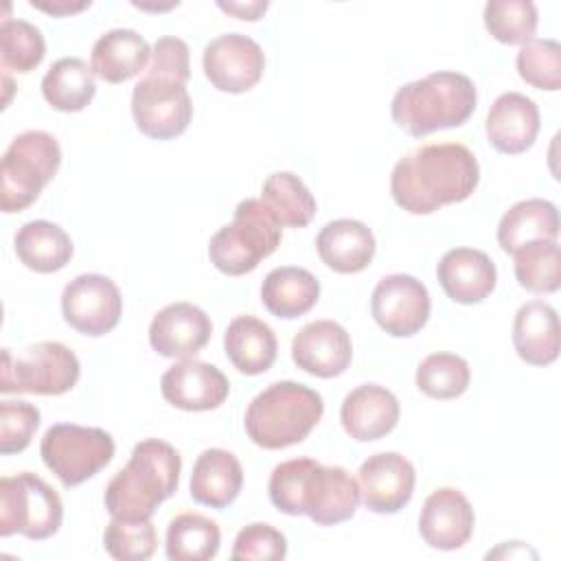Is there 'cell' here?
I'll list each match as a JSON object with an SVG mask.
<instances>
[{"mask_svg":"<svg viewBox=\"0 0 561 561\" xmlns=\"http://www.w3.org/2000/svg\"><path fill=\"white\" fill-rule=\"evenodd\" d=\"M480 167L473 151L460 142H432L403 156L390 175L394 204L412 215H430L445 204L473 195Z\"/></svg>","mask_w":561,"mask_h":561,"instance_id":"6da1fadb","label":"cell"},{"mask_svg":"<svg viewBox=\"0 0 561 561\" xmlns=\"http://www.w3.org/2000/svg\"><path fill=\"white\" fill-rule=\"evenodd\" d=\"M267 493L285 515H307L318 526L351 519L359 504V484L344 467H324L313 458H291L274 467Z\"/></svg>","mask_w":561,"mask_h":561,"instance_id":"7a4b0ae2","label":"cell"},{"mask_svg":"<svg viewBox=\"0 0 561 561\" xmlns=\"http://www.w3.org/2000/svg\"><path fill=\"white\" fill-rule=\"evenodd\" d=\"M182 458L173 445L145 438L134 445L129 462L105 486V508L116 519H151L156 508L178 491Z\"/></svg>","mask_w":561,"mask_h":561,"instance_id":"3957f363","label":"cell"},{"mask_svg":"<svg viewBox=\"0 0 561 561\" xmlns=\"http://www.w3.org/2000/svg\"><path fill=\"white\" fill-rule=\"evenodd\" d=\"M478 92L462 72L438 70L401 85L390 103L392 121L414 138L451 129L473 114Z\"/></svg>","mask_w":561,"mask_h":561,"instance_id":"277c9868","label":"cell"},{"mask_svg":"<svg viewBox=\"0 0 561 561\" xmlns=\"http://www.w3.org/2000/svg\"><path fill=\"white\" fill-rule=\"evenodd\" d=\"M324 412L320 392L298 381H274L245 410V432L263 449H285L309 436Z\"/></svg>","mask_w":561,"mask_h":561,"instance_id":"5b68a950","label":"cell"},{"mask_svg":"<svg viewBox=\"0 0 561 561\" xmlns=\"http://www.w3.org/2000/svg\"><path fill=\"white\" fill-rule=\"evenodd\" d=\"M59 164L61 149L53 134L39 129L18 134L7 147L0 167L2 213H20L28 208L57 175Z\"/></svg>","mask_w":561,"mask_h":561,"instance_id":"8992f818","label":"cell"},{"mask_svg":"<svg viewBox=\"0 0 561 561\" xmlns=\"http://www.w3.org/2000/svg\"><path fill=\"white\" fill-rule=\"evenodd\" d=\"M280 243V226L261 199H243L230 224L221 226L208 243L210 263L228 274L241 276L267 259Z\"/></svg>","mask_w":561,"mask_h":561,"instance_id":"52a82bcc","label":"cell"},{"mask_svg":"<svg viewBox=\"0 0 561 561\" xmlns=\"http://www.w3.org/2000/svg\"><path fill=\"white\" fill-rule=\"evenodd\" d=\"M64 519L59 493L31 471L0 480V535H24L42 541L53 537Z\"/></svg>","mask_w":561,"mask_h":561,"instance_id":"ba28073f","label":"cell"},{"mask_svg":"<svg viewBox=\"0 0 561 561\" xmlns=\"http://www.w3.org/2000/svg\"><path fill=\"white\" fill-rule=\"evenodd\" d=\"M81 366L77 355L59 342H37L26 346L18 357L2 348L0 392L64 394L79 381Z\"/></svg>","mask_w":561,"mask_h":561,"instance_id":"9c48e42d","label":"cell"},{"mask_svg":"<svg viewBox=\"0 0 561 561\" xmlns=\"http://www.w3.org/2000/svg\"><path fill=\"white\" fill-rule=\"evenodd\" d=\"M39 456L59 482L70 489L110 465L114 458V438L101 427L55 423L42 436Z\"/></svg>","mask_w":561,"mask_h":561,"instance_id":"30bf717a","label":"cell"},{"mask_svg":"<svg viewBox=\"0 0 561 561\" xmlns=\"http://www.w3.org/2000/svg\"><path fill=\"white\" fill-rule=\"evenodd\" d=\"M131 114L145 136L171 140L186 131L193 118V103L184 83L145 75L134 85Z\"/></svg>","mask_w":561,"mask_h":561,"instance_id":"8fae6325","label":"cell"},{"mask_svg":"<svg viewBox=\"0 0 561 561\" xmlns=\"http://www.w3.org/2000/svg\"><path fill=\"white\" fill-rule=\"evenodd\" d=\"M61 313L75 331L99 337L118 324L123 298L110 276L79 274L64 287Z\"/></svg>","mask_w":561,"mask_h":561,"instance_id":"7c38bea8","label":"cell"},{"mask_svg":"<svg viewBox=\"0 0 561 561\" xmlns=\"http://www.w3.org/2000/svg\"><path fill=\"white\" fill-rule=\"evenodd\" d=\"M432 300L427 287L410 274L383 276L370 296V313L375 322L392 337H410L419 333L430 318Z\"/></svg>","mask_w":561,"mask_h":561,"instance_id":"4fadbf2b","label":"cell"},{"mask_svg":"<svg viewBox=\"0 0 561 561\" xmlns=\"http://www.w3.org/2000/svg\"><path fill=\"white\" fill-rule=\"evenodd\" d=\"M202 66L213 88L219 92L241 94L261 81L265 55L252 37L243 33H224L206 44Z\"/></svg>","mask_w":561,"mask_h":561,"instance_id":"5bb4252c","label":"cell"},{"mask_svg":"<svg viewBox=\"0 0 561 561\" xmlns=\"http://www.w3.org/2000/svg\"><path fill=\"white\" fill-rule=\"evenodd\" d=\"M414 482L412 462L397 451L373 454L357 471L359 500L368 511L379 515L399 513L412 500Z\"/></svg>","mask_w":561,"mask_h":561,"instance_id":"9a60e30c","label":"cell"},{"mask_svg":"<svg viewBox=\"0 0 561 561\" xmlns=\"http://www.w3.org/2000/svg\"><path fill=\"white\" fill-rule=\"evenodd\" d=\"M160 392L173 408L206 412L219 408L228 399L230 381L217 366L186 357L164 370Z\"/></svg>","mask_w":561,"mask_h":561,"instance_id":"2e32d148","label":"cell"},{"mask_svg":"<svg viewBox=\"0 0 561 561\" xmlns=\"http://www.w3.org/2000/svg\"><path fill=\"white\" fill-rule=\"evenodd\" d=\"M213 322L193 302H173L160 309L149 324V344L162 357H195L210 340Z\"/></svg>","mask_w":561,"mask_h":561,"instance_id":"e0dca14e","label":"cell"},{"mask_svg":"<svg viewBox=\"0 0 561 561\" xmlns=\"http://www.w3.org/2000/svg\"><path fill=\"white\" fill-rule=\"evenodd\" d=\"M353 357V344L346 329L333 320L305 324L291 340L294 364L322 379L342 375Z\"/></svg>","mask_w":561,"mask_h":561,"instance_id":"ac0fdd59","label":"cell"},{"mask_svg":"<svg viewBox=\"0 0 561 561\" xmlns=\"http://www.w3.org/2000/svg\"><path fill=\"white\" fill-rule=\"evenodd\" d=\"M476 515L469 500L451 486H440L427 495L419 515V533L430 548L458 550L473 535Z\"/></svg>","mask_w":561,"mask_h":561,"instance_id":"d6986e66","label":"cell"},{"mask_svg":"<svg viewBox=\"0 0 561 561\" xmlns=\"http://www.w3.org/2000/svg\"><path fill=\"white\" fill-rule=\"evenodd\" d=\"M436 276L443 291L460 305L482 302L497 283L495 263L476 248L447 250L436 265Z\"/></svg>","mask_w":561,"mask_h":561,"instance_id":"ffe728a7","label":"cell"},{"mask_svg":"<svg viewBox=\"0 0 561 561\" xmlns=\"http://www.w3.org/2000/svg\"><path fill=\"white\" fill-rule=\"evenodd\" d=\"M399 412V401L388 388L379 383H364L344 397L340 421L353 440L370 443L394 430Z\"/></svg>","mask_w":561,"mask_h":561,"instance_id":"44dd1931","label":"cell"},{"mask_svg":"<svg viewBox=\"0 0 561 561\" xmlns=\"http://www.w3.org/2000/svg\"><path fill=\"white\" fill-rule=\"evenodd\" d=\"M539 127L537 103L519 92L500 94L486 114V138L500 153H524L537 140Z\"/></svg>","mask_w":561,"mask_h":561,"instance_id":"7402d4cb","label":"cell"},{"mask_svg":"<svg viewBox=\"0 0 561 561\" xmlns=\"http://www.w3.org/2000/svg\"><path fill=\"white\" fill-rule=\"evenodd\" d=\"M375 248L370 228L357 219L329 221L316 239V250L322 263L337 274H357L366 270L375 256Z\"/></svg>","mask_w":561,"mask_h":561,"instance_id":"603a6c76","label":"cell"},{"mask_svg":"<svg viewBox=\"0 0 561 561\" xmlns=\"http://www.w3.org/2000/svg\"><path fill=\"white\" fill-rule=\"evenodd\" d=\"M559 316L552 305L530 300L513 320V346L530 366H548L559 357Z\"/></svg>","mask_w":561,"mask_h":561,"instance_id":"cb8c5ba5","label":"cell"},{"mask_svg":"<svg viewBox=\"0 0 561 561\" xmlns=\"http://www.w3.org/2000/svg\"><path fill=\"white\" fill-rule=\"evenodd\" d=\"M243 486V469L239 458L219 447L204 449L191 473V497L210 508H226L232 504Z\"/></svg>","mask_w":561,"mask_h":561,"instance_id":"d4e9b609","label":"cell"},{"mask_svg":"<svg viewBox=\"0 0 561 561\" xmlns=\"http://www.w3.org/2000/svg\"><path fill=\"white\" fill-rule=\"evenodd\" d=\"M151 46L131 28H112L103 33L90 55L92 72L107 83H123L136 77L149 61Z\"/></svg>","mask_w":561,"mask_h":561,"instance_id":"484cf974","label":"cell"},{"mask_svg":"<svg viewBox=\"0 0 561 561\" xmlns=\"http://www.w3.org/2000/svg\"><path fill=\"white\" fill-rule=\"evenodd\" d=\"M230 364L243 375H261L272 368L278 351L272 327L254 316H237L224 335Z\"/></svg>","mask_w":561,"mask_h":561,"instance_id":"4316f807","label":"cell"},{"mask_svg":"<svg viewBox=\"0 0 561 561\" xmlns=\"http://www.w3.org/2000/svg\"><path fill=\"white\" fill-rule=\"evenodd\" d=\"M320 298L318 278L296 265H285L272 270L261 285V300L265 309L283 320H294L305 316Z\"/></svg>","mask_w":561,"mask_h":561,"instance_id":"83f0119b","label":"cell"},{"mask_svg":"<svg viewBox=\"0 0 561 561\" xmlns=\"http://www.w3.org/2000/svg\"><path fill=\"white\" fill-rule=\"evenodd\" d=\"M559 237V210L552 202L530 197L513 204L500 219L497 243L504 252L515 254L519 248L541 239Z\"/></svg>","mask_w":561,"mask_h":561,"instance_id":"f1b7e54d","label":"cell"},{"mask_svg":"<svg viewBox=\"0 0 561 561\" xmlns=\"http://www.w3.org/2000/svg\"><path fill=\"white\" fill-rule=\"evenodd\" d=\"M20 263L39 274H53L66 267L72 259V239L68 232L46 219L26 221L13 239Z\"/></svg>","mask_w":561,"mask_h":561,"instance_id":"f546056e","label":"cell"},{"mask_svg":"<svg viewBox=\"0 0 561 561\" xmlns=\"http://www.w3.org/2000/svg\"><path fill=\"white\" fill-rule=\"evenodd\" d=\"M42 94L53 110L81 112L96 94L92 66L79 57L57 59L42 79Z\"/></svg>","mask_w":561,"mask_h":561,"instance_id":"4dcf8cb0","label":"cell"},{"mask_svg":"<svg viewBox=\"0 0 561 561\" xmlns=\"http://www.w3.org/2000/svg\"><path fill=\"white\" fill-rule=\"evenodd\" d=\"M261 202L280 228H305L316 215V199L311 191L289 171L267 175L261 188Z\"/></svg>","mask_w":561,"mask_h":561,"instance_id":"1f68e13d","label":"cell"},{"mask_svg":"<svg viewBox=\"0 0 561 561\" xmlns=\"http://www.w3.org/2000/svg\"><path fill=\"white\" fill-rule=\"evenodd\" d=\"M221 533L215 519L202 513H180L167 528V557L173 561H208L217 554Z\"/></svg>","mask_w":561,"mask_h":561,"instance_id":"d6a6232c","label":"cell"},{"mask_svg":"<svg viewBox=\"0 0 561 561\" xmlns=\"http://www.w3.org/2000/svg\"><path fill=\"white\" fill-rule=\"evenodd\" d=\"M515 278L533 294H552L561 285V252L557 239L526 243L515 254Z\"/></svg>","mask_w":561,"mask_h":561,"instance_id":"836d02e7","label":"cell"},{"mask_svg":"<svg viewBox=\"0 0 561 561\" xmlns=\"http://www.w3.org/2000/svg\"><path fill=\"white\" fill-rule=\"evenodd\" d=\"M469 381V364L456 353H432L416 368V388L432 399H456Z\"/></svg>","mask_w":561,"mask_h":561,"instance_id":"e575fe53","label":"cell"},{"mask_svg":"<svg viewBox=\"0 0 561 561\" xmlns=\"http://www.w3.org/2000/svg\"><path fill=\"white\" fill-rule=\"evenodd\" d=\"M46 55V42L37 26L26 20H2L0 26V57L2 68L13 72L35 70Z\"/></svg>","mask_w":561,"mask_h":561,"instance_id":"d590c367","label":"cell"},{"mask_svg":"<svg viewBox=\"0 0 561 561\" xmlns=\"http://www.w3.org/2000/svg\"><path fill=\"white\" fill-rule=\"evenodd\" d=\"M484 26L502 44H524L537 31V7L530 0H491L484 4Z\"/></svg>","mask_w":561,"mask_h":561,"instance_id":"8d00e7d4","label":"cell"},{"mask_svg":"<svg viewBox=\"0 0 561 561\" xmlns=\"http://www.w3.org/2000/svg\"><path fill=\"white\" fill-rule=\"evenodd\" d=\"M519 77L537 88L554 92L561 85V46L550 37H530L517 50Z\"/></svg>","mask_w":561,"mask_h":561,"instance_id":"74e56055","label":"cell"},{"mask_svg":"<svg viewBox=\"0 0 561 561\" xmlns=\"http://www.w3.org/2000/svg\"><path fill=\"white\" fill-rule=\"evenodd\" d=\"M103 546L112 559L145 561L153 554L158 546L156 526L151 524V519L129 522L112 517L103 533Z\"/></svg>","mask_w":561,"mask_h":561,"instance_id":"f35d334b","label":"cell"},{"mask_svg":"<svg viewBox=\"0 0 561 561\" xmlns=\"http://www.w3.org/2000/svg\"><path fill=\"white\" fill-rule=\"evenodd\" d=\"M39 427V410L28 401L0 403V454H20Z\"/></svg>","mask_w":561,"mask_h":561,"instance_id":"ab89813d","label":"cell"},{"mask_svg":"<svg viewBox=\"0 0 561 561\" xmlns=\"http://www.w3.org/2000/svg\"><path fill=\"white\" fill-rule=\"evenodd\" d=\"M287 554V539L280 530L270 524H248L239 530L232 543V559H252V561H278Z\"/></svg>","mask_w":561,"mask_h":561,"instance_id":"60d3db41","label":"cell"},{"mask_svg":"<svg viewBox=\"0 0 561 561\" xmlns=\"http://www.w3.org/2000/svg\"><path fill=\"white\" fill-rule=\"evenodd\" d=\"M145 75L171 79L186 85L191 77V53L186 42L173 35H164L156 39V44L151 46V57Z\"/></svg>","mask_w":561,"mask_h":561,"instance_id":"b9f144b4","label":"cell"},{"mask_svg":"<svg viewBox=\"0 0 561 561\" xmlns=\"http://www.w3.org/2000/svg\"><path fill=\"white\" fill-rule=\"evenodd\" d=\"M217 7H219L221 11H226V13L237 15L239 20H250V22H254V20H259V18L265 13L267 2H265V0H263V2H224V0H219Z\"/></svg>","mask_w":561,"mask_h":561,"instance_id":"7bdbcfd3","label":"cell"},{"mask_svg":"<svg viewBox=\"0 0 561 561\" xmlns=\"http://www.w3.org/2000/svg\"><path fill=\"white\" fill-rule=\"evenodd\" d=\"M31 7L39 9V11H46L50 15H72V13H79L83 9L90 7V2H68V0H59V2H39V0H31Z\"/></svg>","mask_w":561,"mask_h":561,"instance_id":"ee69618b","label":"cell"},{"mask_svg":"<svg viewBox=\"0 0 561 561\" xmlns=\"http://www.w3.org/2000/svg\"><path fill=\"white\" fill-rule=\"evenodd\" d=\"M134 7L145 9V11H169V9L178 7V2H169V4H145V2H134Z\"/></svg>","mask_w":561,"mask_h":561,"instance_id":"f6af8a7d","label":"cell"}]
</instances>
